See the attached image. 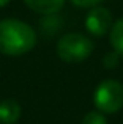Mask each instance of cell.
<instances>
[{"instance_id": "cell-1", "label": "cell", "mask_w": 123, "mask_h": 124, "mask_svg": "<svg viewBox=\"0 0 123 124\" xmlns=\"http://www.w3.org/2000/svg\"><path fill=\"white\" fill-rule=\"evenodd\" d=\"M36 44V33L19 19L0 21V54L19 57L30 52Z\"/></svg>"}, {"instance_id": "cell-2", "label": "cell", "mask_w": 123, "mask_h": 124, "mask_svg": "<svg viewBox=\"0 0 123 124\" xmlns=\"http://www.w3.org/2000/svg\"><path fill=\"white\" fill-rule=\"evenodd\" d=\"M93 42L82 33H66L57 42V55L66 63H80L93 52Z\"/></svg>"}, {"instance_id": "cell-3", "label": "cell", "mask_w": 123, "mask_h": 124, "mask_svg": "<svg viewBox=\"0 0 123 124\" xmlns=\"http://www.w3.org/2000/svg\"><path fill=\"white\" fill-rule=\"evenodd\" d=\"M95 107L101 113H117L123 107V85L118 80H103L93 94Z\"/></svg>"}, {"instance_id": "cell-4", "label": "cell", "mask_w": 123, "mask_h": 124, "mask_svg": "<svg viewBox=\"0 0 123 124\" xmlns=\"http://www.w3.org/2000/svg\"><path fill=\"white\" fill-rule=\"evenodd\" d=\"M85 28L93 36H103L112 28V14L104 6H93L85 17Z\"/></svg>"}, {"instance_id": "cell-5", "label": "cell", "mask_w": 123, "mask_h": 124, "mask_svg": "<svg viewBox=\"0 0 123 124\" xmlns=\"http://www.w3.org/2000/svg\"><path fill=\"white\" fill-rule=\"evenodd\" d=\"M22 108L18 101L3 99L0 102V124H16L21 118Z\"/></svg>"}, {"instance_id": "cell-6", "label": "cell", "mask_w": 123, "mask_h": 124, "mask_svg": "<svg viewBox=\"0 0 123 124\" xmlns=\"http://www.w3.org/2000/svg\"><path fill=\"white\" fill-rule=\"evenodd\" d=\"M24 2L32 11L44 16L57 14L65 5V0H24Z\"/></svg>"}, {"instance_id": "cell-7", "label": "cell", "mask_w": 123, "mask_h": 124, "mask_svg": "<svg viewBox=\"0 0 123 124\" xmlns=\"http://www.w3.org/2000/svg\"><path fill=\"white\" fill-rule=\"evenodd\" d=\"M111 46L114 52L123 57V19H118L111 28Z\"/></svg>"}, {"instance_id": "cell-8", "label": "cell", "mask_w": 123, "mask_h": 124, "mask_svg": "<svg viewBox=\"0 0 123 124\" xmlns=\"http://www.w3.org/2000/svg\"><path fill=\"white\" fill-rule=\"evenodd\" d=\"M80 124H107V119L99 110H93V112H88L84 116Z\"/></svg>"}, {"instance_id": "cell-9", "label": "cell", "mask_w": 123, "mask_h": 124, "mask_svg": "<svg viewBox=\"0 0 123 124\" xmlns=\"http://www.w3.org/2000/svg\"><path fill=\"white\" fill-rule=\"evenodd\" d=\"M118 60H120V55H118L117 52H109V54H106L103 63H104V66L107 68V69H112V68H117Z\"/></svg>"}, {"instance_id": "cell-10", "label": "cell", "mask_w": 123, "mask_h": 124, "mask_svg": "<svg viewBox=\"0 0 123 124\" xmlns=\"http://www.w3.org/2000/svg\"><path fill=\"white\" fill-rule=\"evenodd\" d=\"M71 2L80 8H93V6H98L103 0H71Z\"/></svg>"}, {"instance_id": "cell-11", "label": "cell", "mask_w": 123, "mask_h": 124, "mask_svg": "<svg viewBox=\"0 0 123 124\" xmlns=\"http://www.w3.org/2000/svg\"><path fill=\"white\" fill-rule=\"evenodd\" d=\"M9 3V0H0V8H3V6H6Z\"/></svg>"}]
</instances>
